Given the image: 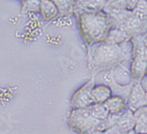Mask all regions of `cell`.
<instances>
[{
	"label": "cell",
	"mask_w": 147,
	"mask_h": 134,
	"mask_svg": "<svg viewBox=\"0 0 147 134\" xmlns=\"http://www.w3.org/2000/svg\"><path fill=\"white\" fill-rule=\"evenodd\" d=\"M129 43L121 45H112L100 42L89 45L88 66L93 76L104 71L111 70L113 67L122 62H130L132 58V45L125 49Z\"/></svg>",
	"instance_id": "cell-1"
},
{
	"label": "cell",
	"mask_w": 147,
	"mask_h": 134,
	"mask_svg": "<svg viewBox=\"0 0 147 134\" xmlns=\"http://www.w3.org/2000/svg\"><path fill=\"white\" fill-rule=\"evenodd\" d=\"M113 95V89L106 84L95 85L92 88V97L98 103H105Z\"/></svg>",
	"instance_id": "cell-14"
},
{
	"label": "cell",
	"mask_w": 147,
	"mask_h": 134,
	"mask_svg": "<svg viewBox=\"0 0 147 134\" xmlns=\"http://www.w3.org/2000/svg\"><path fill=\"white\" fill-rule=\"evenodd\" d=\"M60 15H70L75 12V0H51Z\"/></svg>",
	"instance_id": "cell-16"
},
{
	"label": "cell",
	"mask_w": 147,
	"mask_h": 134,
	"mask_svg": "<svg viewBox=\"0 0 147 134\" xmlns=\"http://www.w3.org/2000/svg\"><path fill=\"white\" fill-rule=\"evenodd\" d=\"M147 106V91L143 87L141 81L134 82L127 99V108L136 112L141 108Z\"/></svg>",
	"instance_id": "cell-5"
},
{
	"label": "cell",
	"mask_w": 147,
	"mask_h": 134,
	"mask_svg": "<svg viewBox=\"0 0 147 134\" xmlns=\"http://www.w3.org/2000/svg\"><path fill=\"white\" fill-rule=\"evenodd\" d=\"M136 122L135 113L127 108L126 112L124 110L121 114L116 123L105 132H130L135 127Z\"/></svg>",
	"instance_id": "cell-8"
},
{
	"label": "cell",
	"mask_w": 147,
	"mask_h": 134,
	"mask_svg": "<svg viewBox=\"0 0 147 134\" xmlns=\"http://www.w3.org/2000/svg\"><path fill=\"white\" fill-rule=\"evenodd\" d=\"M101 121L94 117L90 107L73 108L67 119L69 127L80 133H89L97 131Z\"/></svg>",
	"instance_id": "cell-3"
},
{
	"label": "cell",
	"mask_w": 147,
	"mask_h": 134,
	"mask_svg": "<svg viewBox=\"0 0 147 134\" xmlns=\"http://www.w3.org/2000/svg\"><path fill=\"white\" fill-rule=\"evenodd\" d=\"M145 76H147V68H146V72H145Z\"/></svg>",
	"instance_id": "cell-23"
},
{
	"label": "cell",
	"mask_w": 147,
	"mask_h": 134,
	"mask_svg": "<svg viewBox=\"0 0 147 134\" xmlns=\"http://www.w3.org/2000/svg\"><path fill=\"white\" fill-rule=\"evenodd\" d=\"M146 2H147V0H146Z\"/></svg>",
	"instance_id": "cell-25"
},
{
	"label": "cell",
	"mask_w": 147,
	"mask_h": 134,
	"mask_svg": "<svg viewBox=\"0 0 147 134\" xmlns=\"http://www.w3.org/2000/svg\"><path fill=\"white\" fill-rule=\"evenodd\" d=\"M107 0H75V12H97L104 9Z\"/></svg>",
	"instance_id": "cell-9"
},
{
	"label": "cell",
	"mask_w": 147,
	"mask_h": 134,
	"mask_svg": "<svg viewBox=\"0 0 147 134\" xmlns=\"http://www.w3.org/2000/svg\"><path fill=\"white\" fill-rule=\"evenodd\" d=\"M147 68V60L136 56H132L130 60L129 70L136 81H141L145 76Z\"/></svg>",
	"instance_id": "cell-12"
},
{
	"label": "cell",
	"mask_w": 147,
	"mask_h": 134,
	"mask_svg": "<svg viewBox=\"0 0 147 134\" xmlns=\"http://www.w3.org/2000/svg\"><path fill=\"white\" fill-rule=\"evenodd\" d=\"M126 4H127V7L129 10L132 11V10L135 8V6L136 5V4L138 3L139 0H125Z\"/></svg>",
	"instance_id": "cell-21"
},
{
	"label": "cell",
	"mask_w": 147,
	"mask_h": 134,
	"mask_svg": "<svg viewBox=\"0 0 147 134\" xmlns=\"http://www.w3.org/2000/svg\"><path fill=\"white\" fill-rule=\"evenodd\" d=\"M127 62H122L115 67H113L111 71L112 79L111 81L114 84L115 86L118 87H129L134 84V78L130 73V70L124 64Z\"/></svg>",
	"instance_id": "cell-7"
},
{
	"label": "cell",
	"mask_w": 147,
	"mask_h": 134,
	"mask_svg": "<svg viewBox=\"0 0 147 134\" xmlns=\"http://www.w3.org/2000/svg\"><path fill=\"white\" fill-rule=\"evenodd\" d=\"M143 42H144V45H145L146 48H147V35H144V36H143Z\"/></svg>",
	"instance_id": "cell-22"
},
{
	"label": "cell",
	"mask_w": 147,
	"mask_h": 134,
	"mask_svg": "<svg viewBox=\"0 0 147 134\" xmlns=\"http://www.w3.org/2000/svg\"><path fill=\"white\" fill-rule=\"evenodd\" d=\"M118 27L121 28L131 37L144 35L147 31V19H143L133 13Z\"/></svg>",
	"instance_id": "cell-6"
},
{
	"label": "cell",
	"mask_w": 147,
	"mask_h": 134,
	"mask_svg": "<svg viewBox=\"0 0 147 134\" xmlns=\"http://www.w3.org/2000/svg\"><path fill=\"white\" fill-rule=\"evenodd\" d=\"M90 110L91 115L96 119L101 122L107 119V117L110 115L109 111L107 110L106 106L104 105V103H98V102L93 103L92 105L90 106Z\"/></svg>",
	"instance_id": "cell-17"
},
{
	"label": "cell",
	"mask_w": 147,
	"mask_h": 134,
	"mask_svg": "<svg viewBox=\"0 0 147 134\" xmlns=\"http://www.w3.org/2000/svg\"><path fill=\"white\" fill-rule=\"evenodd\" d=\"M96 85V78L92 76L89 81L77 89L71 98V106L73 108H87L95 103L92 97V88Z\"/></svg>",
	"instance_id": "cell-4"
},
{
	"label": "cell",
	"mask_w": 147,
	"mask_h": 134,
	"mask_svg": "<svg viewBox=\"0 0 147 134\" xmlns=\"http://www.w3.org/2000/svg\"><path fill=\"white\" fill-rule=\"evenodd\" d=\"M104 7H112V8H127V4L125 0H107L106 5Z\"/></svg>",
	"instance_id": "cell-19"
},
{
	"label": "cell",
	"mask_w": 147,
	"mask_h": 134,
	"mask_svg": "<svg viewBox=\"0 0 147 134\" xmlns=\"http://www.w3.org/2000/svg\"><path fill=\"white\" fill-rule=\"evenodd\" d=\"M110 114L119 115L127 108V98L121 95H112L106 102L104 103Z\"/></svg>",
	"instance_id": "cell-10"
},
{
	"label": "cell",
	"mask_w": 147,
	"mask_h": 134,
	"mask_svg": "<svg viewBox=\"0 0 147 134\" xmlns=\"http://www.w3.org/2000/svg\"><path fill=\"white\" fill-rule=\"evenodd\" d=\"M82 39L87 45L104 42L109 30L114 26L113 20L103 10L76 14Z\"/></svg>",
	"instance_id": "cell-2"
},
{
	"label": "cell",
	"mask_w": 147,
	"mask_h": 134,
	"mask_svg": "<svg viewBox=\"0 0 147 134\" xmlns=\"http://www.w3.org/2000/svg\"><path fill=\"white\" fill-rule=\"evenodd\" d=\"M40 10L46 20H51L59 14V10L51 0H41Z\"/></svg>",
	"instance_id": "cell-15"
},
{
	"label": "cell",
	"mask_w": 147,
	"mask_h": 134,
	"mask_svg": "<svg viewBox=\"0 0 147 134\" xmlns=\"http://www.w3.org/2000/svg\"><path fill=\"white\" fill-rule=\"evenodd\" d=\"M131 37L124 29L118 26H113L104 42L112 45H121L131 40Z\"/></svg>",
	"instance_id": "cell-11"
},
{
	"label": "cell",
	"mask_w": 147,
	"mask_h": 134,
	"mask_svg": "<svg viewBox=\"0 0 147 134\" xmlns=\"http://www.w3.org/2000/svg\"><path fill=\"white\" fill-rule=\"evenodd\" d=\"M103 11L106 12L110 16V18L113 20L114 26L121 25L124 20L132 14V11H130V10L127 8L104 7Z\"/></svg>",
	"instance_id": "cell-13"
},
{
	"label": "cell",
	"mask_w": 147,
	"mask_h": 134,
	"mask_svg": "<svg viewBox=\"0 0 147 134\" xmlns=\"http://www.w3.org/2000/svg\"><path fill=\"white\" fill-rule=\"evenodd\" d=\"M144 35H147V31H146V33H145V34H144Z\"/></svg>",
	"instance_id": "cell-24"
},
{
	"label": "cell",
	"mask_w": 147,
	"mask_h": 134,
	"mask_svg": "<svg viewBox=\"0 0 147 134\" xmlns=\"http://www.w3.org/2000/svg\"><path fill=\"white\" fill-rule=\"evenodd\" d=\"M133 14L143 19H147V2L146 0H139L132 10Z\"/></svg>",
	"instance_id": "cell-18"
},
{
	"label": "cell",
	"mask_w": 147,
	"mask_h": 134,
	"mask_svg": "<svg viewBox=\"0 0 147 134\" xmlns=\"http://www.w3.org/2000/svg\"><path fill=\"white\" fill-rule=\"evenodd\" d=\"M136 133L138 132H147V122L143 121H136L134 127Z\"/></svg>",
	"instance_id": "cell-20"
}]
</instances>
